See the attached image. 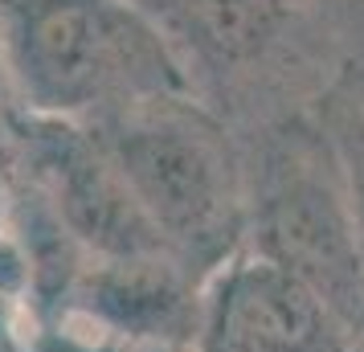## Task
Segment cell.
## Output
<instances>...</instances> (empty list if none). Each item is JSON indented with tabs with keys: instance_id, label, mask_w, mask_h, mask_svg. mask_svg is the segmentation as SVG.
I'll return each mask as SVG.
<instances>
[{
	"instance_id": "6da1fadb",
	"label": "cell",
	"mask_w": 364,
	"mask_h": 352,
	"mask_svg": "<svg viewBox=\"0 0 364 352\" xmlns=\"http://www.w3.org/2000/svg\"><path fill=\"white\" fill-rule=\"evenodd\" d=\"M0 50L21 115L102 127L197 99V74L135 0H0Z\"/></svg>"
},
{
	"instance_id": "7a4b0ae2",
	"label": "cell",
	"mask_w": 364,
	"mask_h": 352,
	"mask_svg": "<svg viewBox=\"0 0 364 352\" xmlns=\"http://www.w3.org/2000/svg\"><path fill=\"white\" fill-rule=\"evenodd\" d=\"M90 132L107 144L172 258L197 279L209 283L246 246V164L200 99L148 102Z\"/></svg>"
},
{
	"instance_id": "3957f363",
	"label": "cell",
	"mask_w": 364,
	"mask_h": 352,
	"mask_svg": "<svg viewBox=\"0 0 364 352\" xmlns=\"http://www.w3.org/2000/svg\"><path fill=\"white\" fill-rule=\"evenodd\" d=\"M246 176V250L303 279L352 328L364 316V246L328 127L287 119L266 132Z\"/></svg>"
},
{
	"instance_id": "277c9868",
	"label": "cell",
	"mask_w": 364,
	"mask_h": 352,
	"mask_svg": "<svg viewBox=\"0 0 364 352\" xmlns=\"http://www.w3.org/2000/svg\"><path fill=\"white\" fill-rule=\"evenodd\" d=\"M17 176L33 188L86 262H123L172 254L156 234L144 205L135 201L127 176L90 127L62 119H13Z\"/></svg>"
},
{
	"instance_id": "5b68a950",
	"label": "cell",
	"mask_w": 364,
	"mask_h": 352,
	"mask_svg": "<svg viewBox=\"0 0 364 352\" xmlns=\"http://www.w3.org/2000/svg\"><path fill=\"white\" fill-rule=\"evenodd\" d=\"M348 332L323 295L246 246L205 283V352H348Z\"/></svg>"
},
{
	"instance_id": "8992f818",
	"label": "cell",
	"mask_w": 364,
	"mask_h": 352,
	"mask_svg": "<svg viewBox=\"0 0 364 352\" xmlns=\"http://www.w3.org/2000/svg\"><path fill=\"white\" fill-rule=\"evenodd\" d=\"M188 70H242L258 62L291 25V0H135Z\"/></svg>"
},
{
	"instance_id": "52a82bcc",
	"label": "cell",
	"mask_w": 364,
	"mask_h": 352,
	"mask_svg": "<svg viewBox=\"0 0 364 352\" xmlns=\"http://www.w3.org/2000/svg\"><path fill=\"white\" fill-rule=\"evenodd\" d=\"M323 127H328L336 156L344 164L348 197H352V213H356V230H360V246H364V99H356V95L336 99Z\"/></svg>"
},
{
	"instance_id": "ba28073f",
	"label": "cell",
	"mask_w": 364,
	"mask_h": 352,
	"mask_svg": "<svg viewBox=\"0 0 364 352\" xmlns=\"http://www.w3.org/2000/svg\"><path fill=\"white\" fill-rule=\"evenodd\" d=\"M21 115L17 95H13V78H9V66H4V50H0V135L13 127V119Z\"/></svg>"
},
{
	"instance_id": "9c48e42d",
	"label": "cell",
	"mask_w": 364,
	"mask_h": 352,
	"mask_svg": "<svg viewBox=\"0 0 364 352\" xmlns=\"http://www.w3.org/2000/svg\"><path fill=\"white\" fill-rule=\"evenodd\" d=\"M33 352H99V344H86V340H74V336H62V332H58V340H53V344H46V348H33Z\"/></svg>"
},
{
	"instance_id": "30bf717a",
	"label": "cell",
	"mask_w": 364,
	"mask_h": 352,
	"mask_svg": "<svg viewBox=\"0 0 364 352\" xmlns=\"http://www.w3.org/2000/svg\"><path fill=\"white\" fill-rule=\"evenodd\" d=\"M348 352H364V316L352 324V332H348Z\"/></svg>"
},
{
	"instance_id": "8fae6325",
	"label": "cell",
	"mask_w": 364,
	"mask_h": 352,
	"mask_svg": "<svg viewBox=\"0 0 364 352\" xmlns=\"http://www.w3.org/2000/svg\"><path fill=\"white\" fill-rule=\"evenodd\" d=\"M0 352H4V348H0Z\"/></svg>"
}]
</instances>
